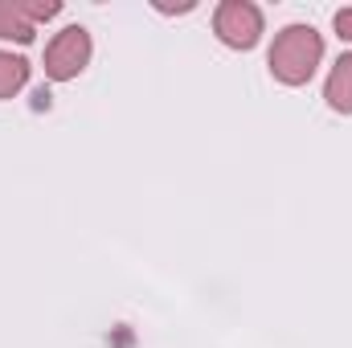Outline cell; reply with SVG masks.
Returning a JSON list of instances; mask_svg holds the SVG:
<instances>
[{
    "label": "cell",
    "instance_id": "3957f363",
    "mask_svg": "<svg viewBox=\"0 0 352 348\" xmlns=\"http://www.w3.org/2000/svg\"><path fill=\"white\" fill-rule=\"evenodd\" d=\"M90 54H94L90 33L82 25H66V29L54 33V41L45 45V74H50L54 83H70V78H78L90 66Z\"/></svg>",
    "mask_w": 352,
    "mask_h": 348
},
{
    "label": "cell",
    "instance_id": "5b68a950",
    "mask_svg": "<svg viewBox=\"0 0 352 348\" xmlns=\"http://www.w3.org/2000/svg\"><path fill=\"white\" fill-rule=\"evenodd\" d=\"M33 37H37V25L29 21L25 4H21V0H0V41L29 45Z\"/></svg>",
    "mask_w": 352,
    "mask_h": 348
},
{
    "label": "cell",
    "instance_id": "277c9868",
    "mask_svg": "<svg viewBox=\"0 0 352 348\" xmlns=\"http://www.w3.org/2000/svg\"><path fill=\"white\" fill-rule=\"evenodd\" d=\"M324 102L336 115H352V54H340L332 62L328 83H324Z\"/></svg>",
    "mask_w": 352,
    "mask_h": 348
},
{
    "label": "cell",
    "instance_id": "6da1fadb",
    "mask_svg": "<svg viewBox=\"0 0 352 348\" xmlns=\"http://www.w3.org/2000/svg\"><path fill=\"white\" fill-rule=\"evenodd\" d=\"M320 62H324V37L311 25H287V29H278L274 45L266 54V66H270V74L283 87L311 83V74H316Z\"/></svg>",
    "mask_w": 352,
    "mask_h": 348
},
{
    "label": "cell",
    "instance_id": "7a4b0ae2",
    "mask_svg": "<svg viewBox=\"0 0 352 348\" xmlns=\"http://www.w3.org/2000/svg\"><path fill=\"white\" fill-rule=\"evenodd\" d=\"M213 33L230 50H254L263 41V8L250 0H226L213 12Z\"/></svg>",
    "mask_w": 352,
    "mask_h": 348
},
{
    "label": "cell",
    "instance_id": "8992f818",
    "mask_svg": "<svg viewBox=\"0 0 352 348\" xmlns=\"http://www.w3.org/2000/svg\"><path fill=\"white\" fill-rule=\"evenodd\" d=\"M25 83H29V62L21 54L0 50V98H12Z\"/></svg>",
    "mask_w": 352,
    "mask_h": 348
},
{
    "label": "cell",
    "instance_id": "52a82bcc",
    "mask_svg": "<svg viewBox=\"0 0 352 348\" xmlns=\"http://www.w3.org/2000/svg\"><path fill=\"white\" fill-rule=\"evenodd\" d=\"M332 25H336V33H340L344 41H352V8H340V12L332 17Z\"/></svg>",
    "mask_w": 352,
    "mask_h": 348
}]
</instances>
